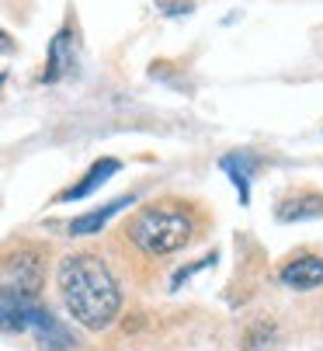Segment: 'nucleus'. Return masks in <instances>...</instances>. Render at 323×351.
I'll use <instances>...</instances> for the list:
<instances>
[{
    "instance_id": "1",
    "label": "nucleus",
    "mask_w": 323,
    "mask_h": 351,
    "mask_svg": "<svg viewBox=\"0 0 323 351\" xmlns=\"http://www.w3.org/2000/svg\"><path fill=\"white\" fill-rule=\"evenodd\" d=\"M56 292L67 313L87 330H108L125 306L122 282L112 271L108 258L94 247L70 250L56 265Z\"/></svg>"
},
{
    "instance_id": "2",
    "label": "nucleus",
    "mask_w": 323,
    "mask_h": 351,
    "mask_svg": "<svg viewBox=\"0 0 323 351\" xmlns=\"http://www.w3.org/2000/svg\"><path fill=\"white\" fill-rule=\"evenodd\" d=\"M202 230L205 213L198 209V202H188L178 195H160L153 202L139 206L136 213H129V219L119 230V240L132 247L139 258L160 261L191 247L202 237Z\"/></svg>"
},
{
    "instance_id": "3",
    "label": "nucleus",
    "mask_w": 323,
    "mask_h": 351,
    "mask_svg": "<svg viewBox=\"0 0 323 351\" xmlns=\"http://www.w3.org/2000/svg\"><path fill=\"white\" fill-rule=\"evenodd\" d=\"M45 254L49 250L35 240H14L0 247V289L38 299L45 285Z\"/></svg>"
},
{
    "instance_id": "4",
    "label": "nucleus",
    "mask_w": 323,
    "mask_h": 351,
    "mask_svg": "<svg viewBox=\"0 0 323 351\" xmlns=\"http://www.w3.org/2000/svg\"><path fill=\"white\" fill-rule=\"evenodd\" d=\"M21 334H32L35 337V344H42L45 351H70L77 341H73V334L52 317L42 303H35L32 310H28V317H25V330Z\"/></svg>"
},
{
    "instance_id": "5",
    "label": "nucleus",
    "mask_w": 323,
    "mask_h": 351,
    "mask_svg": "<svg viewBox=\"0 0 323 351\" xmlns=\"http://www.w3.org/2000/svg\"><path fill=\"white\" fill-rule=\"evenodd\" d=\"M278 282L285 289H296V292H313L323 285V258L320 254H299L292 261L282 265L278 271Z\"/></svg>"
},
{
    "instance_id": "6",
    "label": "nucleus",
    "mask_w": 323,
    "mask_h": 351,
    "mask_svg": "<svg viewBox=\"0 0 323 351\" xmlns=\"http://www.w3.org/2000/svg\"><path fill=\"white\" fill-rule=\"evenodd\" d=\"M49 70L42 73V80H63V77H70L73 70H77V35L70 32V28H63L56 38H52V45H49V63H45Z\"/></svg>"
},
{
    "instance_id": "7",
    "label": "nucleus",
    "mask_w": 323,
    "mask_h": 351,
    "mask_svg": "<svg viewBox=\"0 0 323 351\" xmlns=\"http://www.w3.org/2000/svg\"><path fill=\"white\" fill-rule=\"evenodd\" d=\"M313 216H323V195L313 191V188H299L296 195H289V198H282V202H278V219L282 223L313 219Z\"/></svg>"
},
{
    "instance_id": "8",
    "label": "nucleus",
    "mask_w": 323,
    "mask_h": 351,
    "mask_svg": "<svg viewBox=\"0 0 323 351\" xmlns=\"http://www.w3.org/2000/svg\"><path fill=\"white\" fill-rule=\"evenodd\" d=\"M119 167H122V164H119V160H112V157L97 160V164H94V167H91V171L84 174V181H77L73 188H67V191L60 195V202H73V198H87V195H91L94 188H101V184H104L108 178H112V174H115Z\"/></svg>"
},
{
    "instance_id": "9",
    "label": "nucleus",
    "mask_w": 323,
    "mask_h": 351,
    "mask_svg": "<svg viewBox=\"0 0 323 351\" xmlns=\"http://www.w3.org/2000/svg\"><path fill=\"white\" fill-rule=\"evenodd\" d=\"M125 206H132V198H115V202H108V206H104V209H97V213L77 216L67 230H70V237H91V233H101V230H104V223L112 219L115 213H122Z\"/></svg>"
},
{
    "instance_id": "10",
    "label": "nucleus",
    "mask_w": 323,
    "mask_h": 351,
    "mask_svg": "<svg viewBox=\"0 0 323 351\" xmlns=\"http://www.w3.org/2000/svg\"><path fill=\"white\" fill-rule=\"evenodd\" d=\"M8 49H11V38H8L4 32H0V53H8Z\"/></svg>"
}]
</instances>
